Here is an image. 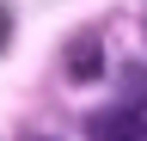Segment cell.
<instances>
[{"label": "cell", "mask_w": 147, "mask_h": 141, "mask_svg": "<svg viewBox=\"0 0 147 141\" xmlns=\"http://www.w3.org/2000/svg\"><path fill=\"white\" fill-rule=\"evenodd\" d=\"M6 43H12V6L0 0V49H6Z\"/></svg>", "instance_id": "cell-3"}, {"label": "cell", "mask_w": 147, "mask_h": 141, "mask_svg": "<svg viewBox=\"0 0 147 141\" xmlns=\"http://www.w3.org/2000/svg\"><path fill=\"white\" fill-rule=\"evenodd\" d=\"M123 98H129V104L147 98V67H129V74H123Z\"/></svg>", "instance_id": "cell-2"}, {"label": "cell", "mask_w": 147, "mask_h": 141, "mask_svg": "<svg viewBox=\"0 0 147 141\" xmlns=\"http://www.w3.org/2000/svg\"><path fill=\"white\" fill-rule=\"evenodd\" d=\"M104 31H74L67 37V49H61V74H67V86H98L104 80Z\"/></svg>", "instance_id": "cell-1"}]
</instances>
